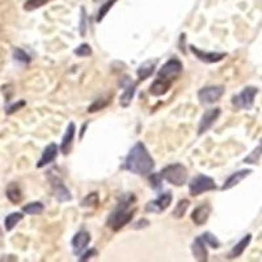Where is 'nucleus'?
Instances as JSON below:
<instances>
[{
    "instance_id": "obj_3",
    "label": "nucleus",
    "mask_w": 262,
    "mask_h": 262,
    "mask_svg": "<svg viewBox=\"0 0 262 262\" xmlns=\"http://www.w3.org/2000/svg\"><path fill=\"white\" fill-rule=\"evenodd\" d=\"M160 173L165 181L174 186H182L184 184H186L189 177L188 168L182 165L181 163L169 164L167 167H164Z\"/></svg>"
},
{
    "instance_id": "obj_5",
    "label": "nucleus",
    "mask_w": 262,
    "mask_h": 262,
    "mask_svg": "<svg viewBox=\"0 0 262 262\" xmlns=\"http://www.w3.org/2000/svg\"><path fill=\"white\" fill-rule=\"evenodd\" d=\"M257 93H258V88L256 86H245L242 92L232 96V105L236 109L250 111L254 105V97Z\"/></svg>"
},
{
    "instance_id": "obj_33",
    "label": "nucleus",
    "mask_w": 262,
    "mask_h": 262,
    "mask_svg": "<svg viewBox=\"0 0 262 262\" xmlns=\"http://www.w3.org/2000/svg\"><path fill=\"white\" fill-rule=\"evenodd\" d=\"M163 176H161V173H151V176L148 177L149 185H151L152 189H155V190H159V189L163 186Z\"/></svg>"
},
{
    "instance_id": "obj_8",
    "label": "nucleus",
    "mask_w": 262,
    "mask_h": 262,
    "mask_svg": "<svg viewBox=\"0 0 262 262\" xmlns=\"http://www.w3.org/2000/svg\"><path fill=\"white\" fill-rule=\"evenodd\" d=\"M224 95V86L223 85H209L203 86L198 91V100L201 104L209 105L219 101L222 96Z\"/></svg>"
},
{
    "instance_id": "obj_34",
    "label": "nucleus",
    "mask_w": 262,
    "mask_h": 262,
    "mask_svg": "<svg viewBox=\"0 0 262 262\" xmlns=\"http://www.w3.org/2000/svg\"><path fill=\"white\" fill-rule=\"evenodd\" d=\"M75 55H78L80 58H85V57H90L91 54H92V48H91L88 43H81L79 45L78 48L74 50Z\"/></svg>"
},
{
    "instance_id": "obj_22",
    "label": "nucleus",
    "mask_w": 262,
    "mask_h": 262,
    "mask_svg": "<svg viewBox=\"0 0 262 262\" xmlns=\"http://www.w3.org/2000/svg\"><path fill=\"white\" fill-rule=\"evenodd\" d=\"M135 91H137V83H131L130 85L123 88V93L119 96V105L122 107L130 106L133 98H134Z\"/></svg>"
},
{
    "instance_id": "obj_13",
    "label": "nucleus",
    "mask_w": 262,
    "mask_h": 262,
    "mask_svg": "<svg viewBox=\"0 0 262 262\" xmlns=\"http://www.w3.org/2000/svg\"><path fill=\"white\" fill-rule=\"evenodd\" d=\"M210 214H211V206L209 203H203L193 210L191 212V221L195 226H203L206 222L209 221Z\"/></svg>"
},
{
    "instance_id": "obj_10",
    "label": "nucleus",
    "mask_w": 262,
    "mask_h": 262,
    "mask_svg": "<svg viewBox=\"0 0 262 262\" xmlns=\"http://www.w3.org/2000/svg\"><path fill=\"white\" fill-rule=\"evenodd\" d=\"M189 49H190V51L194 54V57L196 59L203 63H209V64L221 62V60H223L227 57V53H223V51H205L194 45L189 46Z\"/></svg>"
},
{
    "instance_id": "obj_15",
    "label": "nucleus",
    "mask_w": 262,
    "mask_h": 262,
    "mask_svg": "<svg viewBox=\"0 0 262 262\" xmlns=\"http://www.w3.org/2000/svg\"><path fill=\"white\" fill-rule=\"evenodd\" d=\"M206 243L203 240L202 236H198V237L194 238L193 244H191V253H193L194 258L196 261L206 262L209 259V253H207V249H206Z\"/></svg>"
},
{
    "instance_id": "obj_23",
    "label": "nucleus",
    "mask_w": 262,
    "mask_h": 262,
    "mask_svg": "<svg viewBox=\"0 0 262 262\" xmlns=\"http://www.w3.org/2000/svg\"><path fill=\"white\" fill-rule=\"evenodd\" d=\"M23 212H11L9 215H7L6 219H4V227H6V231H12L21 221H23Z\"/></svg>"
},
{
    "instance_id": "obj_6",
    "label": "nucleus",
    "mask_w": 262,
    "mask_h": 262,
    "mask_svg": "<svg viewBox=\"0 0 262 262\" xmlns=\"http://www.w3.org/2000/svg\"><path fill=\"white\" fill-rule=\"evenodd\" d=\"M49 181L51 184V189H53V194L54 196L57 198L58 202L63 203V202H69V201L72 200V195L70 193V190L67 189V186L64 185L63 180L60 179L59 174L54 172V169L49 170Z\"/></svg>"
},
{
    "instance_id": "obj_32",
    "label": "nucleus",
    "mask_w": 262,
    "mask_h": 262,
    "mask_svg": "<svg viewBox=\"0 0 262 262\" xmlns=\"http://www.w3.org/2000/svg\"><path fill=\"white\" fill-rule=\"evenodd\" d=\"M201 236H202L203 240H205V243L209 245V247L214 248V249H217V248L221 247V242H219L216 236L212 235L211 232H205V233H202Z\"/></svg>"
},
{
    "instance_id": "obj_31",
    "label": "nucleus",
    "mask_w": 262,
    "mask_h": 262,
    "mask_svg": "<svg viewBox=\"0 0 262 262\" xmlns=\"http://www.w3.org/2000/svg\"><path fill=\"white\" fill-rule=\"evenodd\" d=\"M13 58H15L17 62L24 63V64H29L30 60H32V58H30L29 54L20 48H16L15 50H13Z\"/></svg>"
},
{
    "instance_id": "obj_28",
    "label": "nucleus",
    "mask_w": 262,
    "mask_h": 262,
    "mask_svg": "<svg viewBox=\"0 0 262 262\" xmlns=\"http://www.w3.org/2000/svg\"><path fill=\"white\" fill-rule=\"evenodd\" d=\"M98 202H100V198H98V193L93 191L90 193L86 196H84L83 201H81V207L86 209V207H97Z\"/></svg>"
},
{
    "instance_id": "obj_24",
    "label": "nucleus",
    "mask_w": 262,
    "mask_h": 262,
    "mask_svg": "<svg viewBox=\"0 0 262 262\" xmlns=\"http://www.w3.org/2000/svg\"><path fill=\"white\" fill-rule=\"evenodd\" d=\"M189 206H190V201L186 200V198L179 201V203H177L174 210H173L172 216L176 217V219H181V217H184V215L186 214V211H188Z\"/></svg>"
},
{
    "instance_id": "obj_7",
    "label": "nucleus",
    "mask_w": 262,
    "mask_h": 262,
    "mask_svg": "<svg viewBox=\"0 0 262 262\" xmlns=\"http://www.w3.org/2000/svg\"><path fill=\"white\" fill-rule=\"evenodd\" d=\"M182 71H184V64H182L181 60L176 57H172L169 60L164 63L163 67L159 70L158 78L173 81L179 78L180 75L182 74Z\"/></svg>"
},
{
    "instance_id": "obj_20",
    "label": "nucleus",
    "mask_w": 262,
    "mask_h": 262,
    "mask_svg": "<svg viewBox=\"0 0 262 262\" xmlns=\"http://www.w3.org/2000/svg\"><path fill=\"white\" fill-rule=\"evenodd\" d=\"M250 242H252V235H250V233H248V235H245L244 237H243L242 240H240V242H238L237 244L232 248V250H231L228 254V258L235 259V258H237V257L242 256V254L244 253V250L247 249L248 245H249Z\"/></svg>"
},
{
    "instance_id": "obj_9",
    "label": "nucleus",
    "mask_w": 262,
    "mask_h": 262,
    "mask_svg": "<svg viewBox=\"0 0 262 262\" xmlns=\"http://www.w3.org/2000/svg\"><path fill=\"white\" fill-rule=\"evenodd\" d=\"M172 193L170 191H164L154 201H149L146 205V212H154V214H160V212L165 211L172 203Z\"/></svg>"
},
{
    "instance_id": "obj_12",
    "label": "nucleus",
    "mask_w": 262,
    "mask_h": 262,
    "mask_svg": "<svg viewBox=\"0 0 262 262\" xmlns=\"http://www.w3.org/2000/svg\"><path fill=\"white\" fill-rule=\"evenodd\" d=\"M90 242H91L90 232H86V231L81 229V231L75 233V236L71 240V247H72V250H74V253L75 254L81 253V252L86 248V245L90 244Z\"/></svg>"
},
{
    "instance_id": "obj_19",
    "label": "nucleus",
    "mask_w": 262,
    "mask_h": 262,
    "mask_svg": "<svg viewBox=\"0 0 262 262\" xmlns=\"http://www.w3.org/2000/svg\"><path fill=\"white\" fill-rule=\"evenodd\" d=\"M6 196L7 200L13 205H17L23 201V190L18 186L17 182H9L6 188Z\"/></svg>"
},
{
    "instance_id": "obj_27",
    "label": "nucleus",
    "mask_w": 262,
    "mask_h": 262,
    "mask_svg": "<svg viewBox=\"0 0 262 262\" xmlns=\"http://www.w3.org/2000/svg\"><path fill=\"white\" fill-rule=\"evenodd\" d=\"M116 3H117V0H107V2H105V3L102 4V6H100L97 16H96V21H97V23H101V21L104 20L105 16L107 15V12L112 9V7H113Z\"/></svg>"
},
{
    "instance_id": "obj_29",
    "label": "nucleus",
    "mask_w": 262,
    "mask_h": 262,
    "mask_svg": "<svg viewBox=\"0 0 262 262\" xmlns=\"http://www.w3.org/2000/svg\"><path fill=\"white\" fill-rule=\"evenodd\" d=\"M261 155H262V140H261V143H259L258 146L253 149V152H250L249 155L244 159V163L245 164H257L258 163L259 158H261Z\"/></svg>"
},
{
    "instance_id": "obj_36",
    "label": "nucleus",
    "mask_w": 262,
    "mask_h": 262,
    "mask_svg": "<svg viewBox=\"0 0 262 262\" xmlns=\"http://www.w3.org/2000/svg\"><path fill=\"white\" fill-rule=\"evenodd\" d=\"M25 105H27V102H25V100H20V101L15 102V104L12 105H8L6 109V114H8V116H11V114H13L15 112L20 111L21 107H24Z\"/></svg>"
},
{
    "instance_id": "obj_39",
    "label": "nucleus",
    "mask_w": 262,
    "mask_h": 262,
    "mask_svg": "<svg viewBox=\"0 0 262 262\" xmlns=\"http://www.w3.org/2000/svg\"><path fill=\"white\" fill-rule=\"evenodd\" d=\"M86 126H88V123H84L83 125V127H81V134H80V138H83V135H84V133H85V127Z\"/></svg>"
},
{
    "instance_id": "obj_26",
    "label": "nucleus",
    "mask_w": 262,
    "mask_h": 262,
    "mask_svg": "<svg viewBox=\"0 0 262 262\" xmlns=\"http://www.w3.org/2000/svg\"><path fill=\"white\" fill-rule=\"evenodd\" d=\"M109 102H111V100H107V98H104V97L96 98L95 101H93L92 104L88 106L86 112H88V113H96V112H98V111H102L104 107L107 106V104H109Z\"/></svg>"
},
{
    "instance_id": "obj_25",
    "label": "nucleus",
    "mask_w": 262,
    "mask_h": 262,
    "mask_svg": "<svg viewBox=\"0 0 262 262\" xmlns=\"http://www.w3.org/2000/svg\"><path fill=\"white\" fill-rule=\"evenodd\" d=\"M45 210V206L42 202H32L28 203L27 206L23 207V212L27 215H41Z\"/></svg>"
},
{
    "instance_id": "obj_2",
    "label": "nucleus",
    "mask_w": 262,
    "mask_h": 262,
    "mask_svg": "<svg viewBox=\"0 0 262 262\" xmlns=\"http://www.w3.org/2000/svg\"><path fill=\"white\" fill-rule=\"evenodd\" d=\"M135 201H137V198L133 193L125 194L119 200L116 209L107 216L106 226L113 229V231H116V232L119 229H122L125 226H127L134 217L135 209L131 210V205H134Z\"/></svg>"
},
{
    "instance_id": "obj_37",
    "label": "nucleus",
    "mask_w": 262,
    "mask_h": 262,
    "mask_svg": "<svg viewBox=\"0 0 262 262\" xmlns=\"http://www.w3.org/2000/svg\"><path fill=\"white\" fill-rule=\"evenodd\" d=\"M96 254H97V250H96L95 248H92V249H91V250H88V252H85V253H84L83 256H81L80 258H79V261H81V262L88 261V259H90L91 257L96 256Z\"/></svg>"
},
{
    "instance_id": "obj_17",
    "label": "nucleus",
    "mask_w": 262,
    "mask_h": 262,
    "mask_svg": "<svg viewBox=\"0 0 262 262\" xmlns=\"http://www.w3.org/2000/svg\"><path fill=\"white\" fill-rule=\"evenodd\" d=\"M75 134H76V125L74 122H70L69 126H67V130H66L64 135L62 138V143H60V151H62L63 155H67L70 149H71Z\"/></svg>"
},
{
    "instance_id": "obj_18",
    "label": "nucleus",
    "mask_w": 262,
    "mask_h": 262,
    "mask_svg": "<svg viewBox=\"0 0 262 262\" xmlns=\"http://www.w3.org/2000/svg\"><path fill=\"white\" fill-rule=\"evenodd\" d=\"M172 83L173 81L167 80V79L158 78L156 80H154V83H152L151 86H149V93H151L152 96H156V97H159V96H164L165 93H168V91L170 90Z\"/></svg>"
},
{
    "instance_id": "obj_35",
    "label": "nucleus",
    "mask_w": 262,
    "mask_h": 262,
    "mask_svg": "<svg viewBox=\"0 0 262 262\" xmlns=\"http://www.w3.org/2000/svg\"><path fill=\"white\" fill-rule=\"evenodd\" d=\"M80 23H79V32H80V36L84 37L85 36L86 32V13H85V8L81 7L80 8Z\"/></svg>"
},
{
    "instance_id": "obj_11",
    "label": "nucleus",
    "mask_w": 262,
    "mask_h": 262,
    "mask_svg": "<svg viewBox=\"0 0 262 262\" xmlns=\"http://www.w3.org/2000/svg\"><path fill=\"white\" fill-rule=\"evenodd\" d=\"M222 109L221 107H211V109H207L205 113L202 114L200 121V125H198V135H203L206 131H209L212 127L216 119L221 117Z\"/></svg>"
},
{
    "instance_id": "obj_21",
    "label": "nucleus",
    "mask_w": 262,
    "mask_h": 262,
    "mask_svg": "<svg viewBox=\"0 0 262 262\" xmlns=\"http://www.w3.org/2000/svg\"><path fill=\"white\" fill-rule=\"evenodd\" d=\"M156 67V60H147V62L142 63L139 66V69L137 70V75L139 80H146L149 76H152V74L155 72Z\"/></svg>"
},
{
    "instance_id": "obj_16",
    "label": "nucleus",
    "mask_w": 262,
    "mask_h": 262,
    "mask_svg": "<svg viewBox=\"0 0 262 262\" xmlns=\"http://www.w3.org/2000/svg\"><path fill=\"white\" fill-rule=\"evenodd\" d=\"M253 173V170L252 169H242L238 170V172H235L232 173L231 176L228 177V179L226 180V182L223 184V186H222V190H229V189H232L233 186H236V185L240 184V181H243L244 179H247L248 176H250Z\"/></svg>"
},
{
    "instance_id": "obj_14",
    "label": "nucleus",
    "mask_w": 262,
    "mask_h": 262,
    "mask_svg": "<svg viewBox=\"0 0 262 262\" xmlns=\"http://www.w3.org/2000/svg\"><path fill=\"white\" fill-rule=\"evenodd\" d=\"M60 149V147H58L57 143H50L45 147L43 152H42L41 159L37 163V168H43L46 167L48 164L53 163L58 156V151Z\"/></svg>"
},
{
    "instance_id": "obj_4",
    "label": "nucleus",
    "mask_w": 262,
    "mask_h": 262,
    "mask_svg": "<svg viewBox=\"0 0 262 262\" xmlns=\"http://www.w3.org/2000/svg\"><path fill=\"white\" fill-rule=\"evenodd\" d=\"M216 190L214 179L206 174H196L195 177L190 180L189 182V193L191 196H198L206 191Z\"/></svg>"
},
{
    "instance_id": "obj_38",
    "label": "nucleus",
    "mask_w": 262,
    "mask_h": 262,
    "mask_svg": "<svg viewBox=\"0 0 262 262\" xmlns=\"http://www.w3.org/2000/svg\"><path fill=\"white\" fill-rule=\"evenodd\" d=\"M149 226V221H147V219H140V221H138L137 223H134V229H143V228H147V227Z\"/></svg>"
},
{
    "instance_id": "obj_1",
    "label": "nucleus",
    "mask_w": 262,
    "mask_h": 262,
    "mask_svg": "<svg viewBox=\"0 0 262 262\" xmlns=\"http://www.w3.org/2000/svg\"><path fill=\"white\" fill-rule=\"evenodd\" d=\"M123 168L138 176H148L155 168V161L149 155L148 149L142 142H137L131 147L125 159Z\"/></svg>"
},
{
    "instance_id": "obj_30",
    "label": "nucleus",
    "mask_w": 262,
    "mask_h": 262,
    "mask_svg": "<svg viewBox=\"0 0 262 262\" xmlns=\"http://www.w3.org/2000/svg\"><path fill=\"white\" fill-rule=\"evenodd\" d=\"M51 0H27L24 4V9L28 12H32L34 9H38L41 7L46 6L48 3H50Z\"/></svg>"
}]
</instances>
